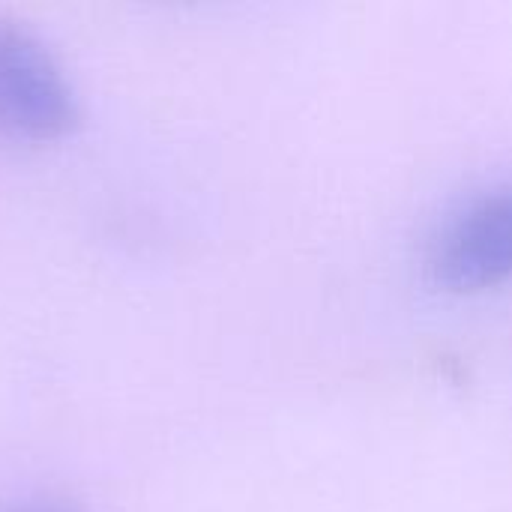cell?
<instances>
[{
	"mask_svg": "<svg viewBox=\"0 0 512 512\" xmlns=\"http://www.w3.org/2000/svg\"><path fill=\"white\" fill-rule=\"evenodd\" d=\"M12 512H72L66 510V507H60V504H27V507H18V510Z\"/></svg>",
	"mask_w": 512,
	"mask_h": 512,
	"instance_id": "obj_3",
	"label": "cell"
},
{
	"mask_svg": "<svg viewBox=\"0 0 512 512\" xmlns=\"http://www.w3.org/2000/svg\"><path fill=\"white\" fill-rule=\"evenodd\" d=\"M78 123V99L51 51L24 27L0 21V138L60 141Z\"/></svg>",
	"mask_w": 512,
	"mask_h": 512,
	"instance_id": "obj_1",
	"label": "cell"
},
{
	"mask_svg": "<svg viewBox=\"0 0 512 512\" xmlns=\"http://www.w3.org/2000/svg\"><path fill=\"white\" fill-rule=\"evenodd\" d=\"M432 279L453 294H477L512 279V189L456 216L435 240Z\"/></svg>",
	"mask_w": 512,
	"mask_h": 512,
	"instance_id": "obj_2",
	"label": "cell"
}]
</instances>
